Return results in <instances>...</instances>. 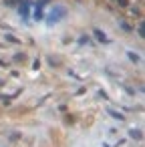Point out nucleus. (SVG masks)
Masks as SVG:
<instances>
[{"mask_svg": "<svg viewBox=\"0 0 145 147\" xmlns=\"http://www.w3.org/2000/svg\"><path fill=\"white\" fill-rule=\"evenodd\" d=\"M65 16H67V8H65V6H53V10L45 16V20H47V24H57V22H61Z\"/></svg>", "mask_w": 145, "mask_h": 147, "instance_id": "obj_1", "label": "nucleus"}, {"mask_svg": "<svg viewBox=\"0 0 145 147\" xmlns=\"http://www.w3.org/2000/svg\"><path fill=\"white\" fill-rule=\"evenodd\" d=\"M30 6H32V2H30V0H22V2H20V6H18V12H20L22 20H28V12H30Z\"/></svg>", "mask_w": 145, "mask_h": 147, "instance_id": "obj_2", "label": "nucleus"}, {"mask_svg": "<svg viewBox=\"0 0 145 147\" xmlns=\"http://www.w3.org/2000/svg\"><path fill=\"white\" fill-rule=\"evenodd\" d=\"M93 34H95V38H97L99 42H103V45H109V42H111V40L107 38V34H105L103 30H99V28H95V30H93Z\"/></svg>", "mask_w": 145, "mask_h": 147, "instance_id": "obj_3", "label": "nucleus"}, {"mask_svg": "<svg viewBox=\"0 0 145 147\" xmlns=\"http://www.w3.org/2000/svg\"><path fill=\"white\" fill-rule=\"evenodd\" d=\"M129 137L141 141V139H143V133H141V129H131V131H129Z\"/></svg>", "mask_w": 145, "mask_h": 147, "instance_id": "obj_4", "label": "nucleus"}, {"mask_svg": "<svg viewBox=\"0 0 145 147\" xmlns=\"http://www.w3.org/2000/svg\"><path fill=\"white\" fill-rule=\"evenodd\" d=\"M107 113H109L111 117L119 119V121H123V119H125V117H123V113H119V111H115V109H107Z\"/></svg>", "mask_w": 145, "mask_h": 147, "instance_id": "obj_5", "label": "nucleus"}, {"mask_svg": "<svg viewBox=\"0 0 145 147\" xmlns=\"http://www.w3.org/2000/svg\"><path fill=\"white\" fill-rule=\"evenodd\" d=\"M42 16H45V12H42V8H40V6H34V18H36V20H40Z\"/></svg>", "mask_w": 145, "mask_h": 147, "instance_id": "obj_6", "label": "nucleus"}, {"mask_svg": "<svg viewBox=\"0 0 145 147\" xmlns=\"http://www.w3.org/2000/svg\"><path fill=\"white\" fill-rule=\"evenodd\" d=\"M127 57H129V61H133V63H139V55H137V53L129 51V53H127Z\"/></svg>", "mask_w": 145, "mask_h": 147, "instance_id": "obj_7", "label": "nucleus"}, {"mask_svg": "<svg viewBox=\"0 0 145 147\" xmlns=\"http://www.w3.org/2000/svg\"><path fill=\"white\" fill-rule=\"evenodd\" d=\"M137 32H139V36L143 38V34H145V24H143V22L139 24V28H137Z\"/></svg>", "mask_w": 145, "mask_h": 147, "instance_id": "obj_8", "label": "nucleus"}, {"mask_svg": "<svg viewBox=\"0 0 145 147\" xmlns=\"http://www.w3.org/2000/svg\"><path fill=\"white\" fill-rule=\"evenodd\" d=\"M89 40H91V38H89V36H81V38H79V42H81V45H87V42H89Z\"/></svg>", "mask_w": 145, "mask_h": 147, "instance_id": "obj_9", "label": "nucleus"}, {"mask_svg": "<svg viewBox=\"0 0 145 147\" xmlns=\"http://www.w3.org/2000/svg\"><path fill=\"white\" fill-rule=\"evenodd\" d=\"M16 0H4V6H14Z\"/></svg>", "mask_w": 145, "mask_h": 147, "instance_id": "obj_10", "label": "nucleus"}, {"mask_svg": "<svg viewBox=\"0 0 145 147\" xmlns=\"http://www.w3.org/2000/svg\"><path fill=\"white\" fill-rule=\"evenodd\" d=\"M6 40H10V42H18V38H14L12 34H6Z\"/></svg>", "mask_w": 145, "mask_h": 147, "instance_id": "obj_11", "label": "nucleus"}, {"mask_svg": "<svg viewBox=\"0 0 145 147\" xmlns=\"http://www.w3.org/2000/svg\"><path fill=\"white\" fill-rule=\"evenodd\" d=\"M119 6H129V0H117Z\"/></svg>", "mask_w": 145, "mask_h": 147, "instance_id": "obj_12", "label": "nucleus"}, {"mask_svg": "<svg viewBox=\"0 0 145 147\" xmlns=\"http://www.w3.org/2000/svg\"><path fill=\"white\" fill-rule=\"evenodd\" d=\"M45 2H49V0H38V2H36V6H40V8H42V6H45Z\"/></svg>", "mask_w": 145, "mask_h": 147, "instance_id": "obj_13", "label": "nucleus"}]
</instances>
